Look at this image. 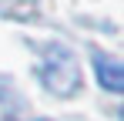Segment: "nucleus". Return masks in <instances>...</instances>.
<instances>
[{"label":"nucleus","instance_id":"obj_1","mask_svg":"<svg viewBox=\"0 0 124 121\" xmlns=\"http://www.w3.org/2000/svg\"><path fill=\"white\" fill-rule=\"evenodd\" d=\"M40 81L54 98H70L81 87V64L64 44H47L40 64Z\"/></svg>","mask_w":124,"mask_h":121},{"label":"nucleus","instance_id":"obj_2","mask_svg":"<svg viewBox=\"0 0 124 121\" xmlns=\"http://www.w3.org/2000/svg\"><path fill=\"white\" fill-rule=\"evenodd\" d=\"M94 74H97V84L111 94H121L124 91V60L114 57V54H104V51H94Z\"/></svg>","mask_w":124,"mask_h":121}]
</instances>
